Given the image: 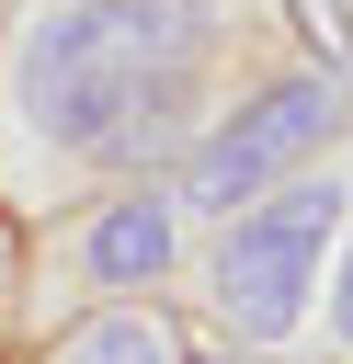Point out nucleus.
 <instances>
[{
  "mask_svg": "<svg viewBox=\"0 0 353 364\" xmlns=\"http://www.w3.org/2000/svg\"><path fill=\"white\" fill-rule=\"evenodd\" d=\"M194 57H205V0H68L23 23L11 102L57 159H114L171 125Z\"/></svg>",
  "mask_w": 353,
  "mask_h": 364,
  "instance_id": "obj_1",
  "label": "nucleus"
},
{
  "mask_svg": "<svg viewBox=\"0 0 353 364\" xmlns=\"http://www.w3.org/2000/svg\"><path fill=\"white\" fill-rule=\"evenodd\" d=\"M330 239H342V193L330 182H307V171H285L273 193H251L239 216H228V239H216V318L239 330V341H285L296 318H307V296H319V273H330Z\"/></svg>",
  "mask_w": 353,
  "mask_h": 364,
  "instance_id": "obj_2",
  "label": "nucleus"
},
{
  "mask_svg": "<svg viewBox=\"0 0 353 364\" xmlns=\"http://www.w3.org/2000/svg\"><path fill=\"white\" fill-rule=\"evenodd\" d=\"M330 125H342V91L330 80H273V91H251L205 148H194V171H182V205H205V216H239L251 193H273L285 171H307L319 148H330Z\"/></svg>",
  "mask_w": 353,
  "mask_h": 364,
  "instance_id": "obj_3",
  "label": "nucleus"
},
{
  "mask_svg": "<svg viewBox=\"0 0 353 364\" xmlns=\"http://www.w3.org/2000/svg\"><path fill=\"white\" fill-rule=\"evenodd\" d=\"M171 239H182V193H114V205L91 216L80 262H91V284L137 296V284H159V273H171Z\"/></svg>",
  "mask_w": 353,
  "mask_h": 364,
  "instance_id": "obj_4",
  "label": "nucleus"
},
{
  "mask_svg": "<svg viewBox=\"0 0 353 364\" xmlns=\"http://www.w3.org/2000/svg\"><path fill=\"white\" fill-rule=\"evenodd\" d=\"M57 364H182V341H171L159 307H102L57 341Z\"/></svg>",
  "mask_w": 353,
  "mask_h": 364,
  "instance_id": "obj_5",
  "label": "nucleus"
},
{
  "mask_svg": "<svg viewBox=\"0 0 353 364\" xmlns=\"http://www.w3.org/2000/svg\"><path fill=\"white\" fill-rule=\"evenodd\" d=\"M296 23H307V34L330 46V68L353 80V23H342V0H296Z\"/></svg>",
  "mask_w": 353,
  "mask_h": 364,
  "instance_id": "obj_6",
  "label": "nucleus"
},
{
  "mask_svg": "<svg viewBox=\"0 0 353 364\" xmlns=\"http://www.w3.org/2000/svg\"><path fill=\"white\" fill-rule=\"evenodd\" d=\"M330 341H353V250L330 262Z\"/></svg>",
  "mask_w": 353,
  "mask_h": 364,
  "instance_id": "obj_7",
  "label": "nucleus"
}]
</instances>
